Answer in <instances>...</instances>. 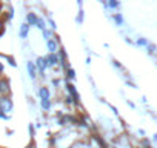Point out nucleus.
<instances>
[{
	"instance_id": "obj_3",
	"label": "nucleus",
	"mask_w": 157,
	"mask_h": 148,
	"mask_svg": "<svg viewBox=\"0 0 157 148\" xmlns=\"http://www.w3.org/2000/svg\"><path fill=\"white\" fill-rule=\"evenodd\" d=\"M10 91H11L10 82L6 79H0V94H2V96H8Z\"/></svg>"
},
{
	"instance_id": "obj_7",
	"label": "nucleus",
	"mask_w": 157,
	"mask_h": 148,
	"mask_svg": "<svg viewBox=\"0 0 157 148\" xmlns=\"http://www.w3.org/2000/svg\"><path fill=\"white\" fill-rule=\"evenodd\" d=\"M26 68H28V74H29V77L31 79H36V66L33 62H28L26 63Z\"/></svg>"
},
{
	"instance_id": "obj_8",
	"label": "nucleus",
	"mask_w": 157,
	"mask_h": 148,
	"mask_svg": "<svg viewBox=\"0 0 157 148\" xmlns=\"http://www.w3.org/2000/svg\"><path fill=\"white\" fill-rule=\"evenodd\" d=\"M36 65L39 66V69H40L42 72H43V71H45V68L48 66V65H46V60H45V57H39V59L36 60Z\"/></svg>"
},
{
	"instance_id": "obj_1",
	"label": "nucleus",
	"mask_w": 157,
	"mask_h": 148,
	"mask_svg": "<svg viewBox=\"0 0 157 148\" xmlns=\"http://www.w3.org/2000/svg\"><path fill=\"white\" fill-rule=\"evenodd\" d=\"M0 111L3 114H10L13 111V102L8 96H0Z\"/></svg>"
},
{
	"instance_id": "obj_11",
	"label": "nucleus",
	"mask_w": 157,
	"mask_h": 148,
	"mask_svg": "<svg viewBox=\"0 0 157 148\" xmlns=\"http://www.w3.org/2000/svg\"><path fill=\"white\" fill-rule=\"evenodd\" d=\"M114 22H116L117 25H123V17H122L120 14H116V16H114Z\"/></svg>"
},
{
	"instance_id": "obj_12",
	"label": "nucleus",
	"mask_w": 157,
	"mask_h": 148,
	"mask_svg": "<svg viewBox=\"0 0 157 148\" xmlns=\"http://www.w3.org/2000/svg\"><path fill=\"white\" fill-rule=\"evenodd\" d=\"M108 6L109 8H117L119 6V0H108Z\"/></svg>"
},
{
	"instance_id": "obj_15",
	"label": "nucleus",
	"mask_w": 157,
	"mask_h": 148,
	"mask_svg": "<svg viewBox=\"0 0 157 148\" xmlns=\"http://www.w3.org/2000/svg\"><path fill=\"white\" fill-rule=\"evenodd\" d=\"M74 74H75V72H74V69H68V76H69L71 79H74Z\"/></svg>"
},
{
	"instance_id": "obj_2",
	"label": "nucleus",
	"mask_w": 157,
	"mask_h": 148,
	"mask_svg": "<svg viewBox=\"0 0 157 148\" xmlns=\"http://www.w3.org/2000/svg\"><path fill=\"white\" fill-rule=\"evenodd\" d=\"M46 48H48L49 53H57V49H59V42H57L56 39L49 37V39H46Z\"/></svg>"
},
{
	"instance_id": "obj_16",
	"label": "nucleus",
	"mask_w": 157,
	"mask_h": 148,
	"mask_svg": "<svg viewBox=\"0 0 157 148\" xmlns=\"http://www.w3.org/2000/svg\"><path fill=\"white\" fill-rule=\"evenodd\" d=\"M2 31H3V22L0 20V33H2Z\"/></svg>"
},
{
	"instance_id": "obj_5",
	"label": "nucleus",
	"mask_w": 157,
	"mask_h": 148,
	"mask_svg": "<svg viewBox=\"0 0 157 148\" xmlns=\"http://www.w3.org/2000/svg\"><path fill=\"white\" fill-rule=\"evenodd\" d=\"M37 20H39V17H37L34 13H28V14H26V23H28L29 26H31V25L36 26V25H37Z\"/></svg>"
},
{
	"instance_id": "obj_13",
	"label": "nucleus",
	"mask_w": 157,
	"mask_h": 148,
	"mask_svg": "<svg viewBox=\"0 0 157 148\" xmlns=\"http://www.w3.org/2000/svg\"><path fill=\"white\" fill-rule=\"evenodd\" d=\"M36 26H39V28H40V29L43 31V29H45V22H43L42 19H39V20H37V25H36Z\"/></svg>"
},
{
	"instance_id": "obj_9",
	"label": "nucleus",
	"mask_w": 157,
	"mask_h": 148,
	"mask_svg": "<svg viewBox=\"0 0 157 148\" xmlns=\"http://www.w3.org/2000/svg\"><path fill=\"white\" fill-rule=\"evenodd\" d=\"M39 96H40V99H49V91H48V88H46V87H42V88L39 90Z\"/></svg>"
},
{
	"instance_id": "obj_4",
	"label": "nucleus",
	"mask_w": 157,
	"mask_h": 148,
	"mask_svg": "<svg viewBox=\"0 0 157 148\" xmlns=\"http://www.w3.org/2000/svg\"><path fill=\"white\" fill-rule=\"evenodd\" d=\"M45 60H46V65L48 66H56L57 62H59V57L56 56V53H49V56H46Z\"/></svg>"
},
{
	"instance_id": "obj_14",
	"label": "nucleus",
	"mask_w": 157,
	"mask_h": 148,
	"mask_svg": "<svg viewBox=\"0 0 157 148\" xmlns=\"http://www.w3.org/2000/svg\"><path fill=\"white\" fill-rule=\"evenodd\" d=\"M137 43H139V45H148V42H146L145 39H139V40H137Z\"/></svg>"
},
{
	"instance_id": "obj_10",
	"label": "nucleus",
	"mask_w": 157,
	"mask_h": 148,
	"mask_svg": "<svg viewBox=\"0 0 157 148\" xmlns=\"http://www.w3.org/2000/svg\"><path fill=\"white\" fill-rule=\"evenodd\" d=\"M40 105H42V108H43L45 111H48V110L51 108V102H49V99H40Z\"/></svg>"
},
{
	"instance_id": "obj_17",
	"label": "nucleus",
	"mask_w": 157,
	"mask_h": 148,
	"mask_svg": "<svg viewBox=\"0 0 157 148\" xmlns=\"http://www.w3.org/2000/svg\"><path fill=\"white\" fill-rule=\"evenodd\" d=\"M2 71H3V65H2V63H0V72H2Z\"/></svg>"
},
{
	"instance_id": "obj_6",
	"label": "nucleus",
	"mask_w": 157,
	"mask_h": 148,
	"mask_svg": "<svg viewBox=\"0 0 157 148\" xmlns=\"http://www.w3.org/2000/svg\"><path fill=\"white\" fill-rule=\"evenodd\" d=\"M28 34H29V25H28V23H23V25L20 26V37H22V39H26Z\"/></svg>"
}]
</instances>
